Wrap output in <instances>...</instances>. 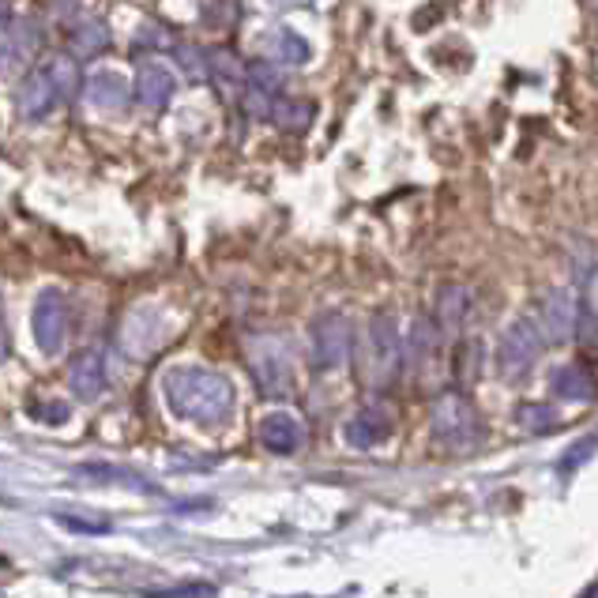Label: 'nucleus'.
<instances>
[{"instance_id":"9d476101","label":"nucleus","mask_w":598,"mask_h":598,"mask_svg":"<svg viewBox=\"0 0 598 598\" xmlns=\"http://www.w3.org/2000/svg\"><path fill=\"white\" fill-rule=\"evenodd\" d=\"M132 95L143 109H166L177 95V72L169 65L155 61V57H143L136 65V83H132Z\"/></svg>"},{"instance_id":"9b49d317","label":"nucleus","mask_w":598,"mask_h":598,"mask_svg":"<svg viewBox=\"0 0 598 598\" xmlns=\"http://www.w3.org/2000/svg\"><path fill=\"white\" fill-rule=\"evenodd\" d=\"M538 316H542L538 336H546L550 343H568L576 336V297L568 290H546L542 302H538Z\"/></svg>"},{"instance_id":"412c9836","label":"nucleus","mask_w":598,"mask_h":598,"mask_svg":"<svg viewBox=\"0 0 598 598\" xmlns=\"http://www.w3.org/2000/svg\"><path fill=\"white\" fill-rule=\"evenodd\" d=\"M68 49H72V61H91V57L106 54L109 27L102 20H80L68 31Z\"/></svg>"},{"instance_id":"f257e3e1","label":"nucleus","mask_w":598,"mask_h":598,"mask_svg":"<svg viewBox=\"0 0 598 598\" xmlns=\"http://www.w3.org/2000/svg\"><path fill=\"white\" fill-rule=\"evenodd\" d=\"M162 391H166V403L174 414H181L185 422L196 425H226L234 414V384L215 370H203V365H177L162 377Z\"/></svg>"},{"instance_id":"7c9ffc66","label":"nucleus","mask_w":598,"mask_h":598,"mask_svg":"<svg viewBox=\"0 0 598 598\" xmlns=\"http://www.w3.org/2000/svg\"><path fill=\"white\" fill-rule=\"evenodd\" d=\"M15 15H12V0H0V42H8V31H12Z\"/></svg>"},{"instance_id":"20e7f679","label":"nucleus","mask_w":598,"mask_h":598,"mask_svg":"<svg viewBox=\"0 0 598 598\" xmlns=\"http://www.w3.org/2000/svg\"><path fill=\"white\" fill-rule=\"evenodd\" d=\"M249 370L256 388L268 399H286L294 391V350L283 336H253Z\"/></svg>"},{"instance_id":"b1692460","label":"nucleus","mask_w":598,"mask_h":598,"mask_svg":"<svg viewBox=\"0 0 598 598\" xmlns=\"http://www.w3.org/2000/svg\"><path fill=\"white\" fill-rule=\"evenodd\" d=\"M200 20L211 31H226L237 20V0H200Z\"/></svg>"},{"instance_id":"423d86ee","label":"nucleus","mask_w":598,"mask_h":598,"mask_svg":"<svg viewBox=\"0 0 598 598\" xmlns=\"http://www.w3.org/2000/svg\"><path fill=\"white\" fill-rule=\"evenodd\" d=\"M354 347V328L343 313H324L313 320V365L320 373H331L350 357Z\"/></svg>"},{"instance_id":"4468645a","label":"nucleus","mask_w":598,"mask_h":598,"mask_svg":"<svg viewBox=\"0 0 598 598\" xmlns=\"http://www.w3.org/2000/svg\"><path fill=\"white\" fill-rule=\"evenodd\" d=\"M441 347H444L441 328L430 320V316H418V320L410 324V336L403 343V357H410V365H414L418 377H422V373H430L433 365H437Z\"/></svg>"},{"instance_id":"393cba45","label":"nucleus","mask_w":598,"mask_h":598,"mask_svg":"<svg viewBox=\"0 0 598 598\" xmlns=\"http://www.w3.org/2000/svg\"><path fill=\"white\" fill-rule=\"evenodd\" d=\"M553 422H558V414H553V407H542V403H527V407H519V425H527V430H531V433L553 430Z\"/></svg>"},{"instance_id":"bb28decb","label":"nucleus","mask_w":598,"mask_h":598,"mask_svg":"<svg viewBox=\"0 0 598 598\" xmlns=\"http://www.w3.org/2000/svg\"><path fill=\"white\" fill-rule=\"evenodd\" d=\"M57 524L68 527L75 535H106L109 531V519H83V516H72V512H61Z\"/></svg>"},{"instance_id":"6ab92c4d","label":"nucleus","mask_w":598,"mask_h":598,"mask_svg":"<svg viewBox=\"0 0 598 598\" xmlns=\"http://www.w3.org/2000/svg\"><path fill=\"white\" fill-rule=\"evenodd\" d=\"M68 388L80 399H98L102 388H106V365H102V354L95 350H83L80 357L68 370Z\"/></svg>"},{"instance_id":"f3484780","label":"nucleus","mask_w":598,"mask_h":598,"mask_svg":"<svg viewBox=\"0 0 598 598\" xmlns=\"http://www.w3.org/2000/svg\"><path fill=\"white\" fill-rule=\"evenodd\" d=\"M391 433V414L384 407H362L354 418L347 422L343 437L350 448H373Z\"/></svg>"},{"instance_id":"39448f33","label":"nucleus","mask_w":598,"mask_h":598,"mask_svg":"<svg viewBox=\"0 0 598 598\" xmlns=\"http://www.w3.org/2000/svg\"><path fill=\"white\" fill-rule=\"evenodd\" d=\"M542 354V336H538L535 320L519 316L504 328L501 336V347H497V365H501V377L504 380H519L531 373V365L538 362Z\"/></svg>"},{"instance_id":"f03ea898","label":"nucleus","mask_w":598,"mask_h":598,"mask_svg":"<svg viewBox=\"0 0 598 598\" xmlns=\"http://www.w3.org/2000/svg\"><path fill=\"white\" fill-rule=\"evenodd\" d=\"M403 373V336L391 313H373L357 347V377L370 388H391Z\"/></svg>"},{"instance_id":"c85d7f7f","label":"nucleus","mask_w":598,"mask_h":598,"mask_svg":"<svg viewBox=\"0 0 598 598\" xmlns=\"http://www.w3.org/2000/svg\"><path fill=\"white\" fill-rule=\"evenodd\" d=\"M148 598H215V587L189 584V587H177V591H151Z\"/></svg>"},{"instance_id":"4be33fe9","label":"nucleus","mask_w":598,"mask_h":598,"mask_svg":"<svg viewBox=\"0 0 598 598\" xmlns=\"http://www.w3.org/2000/svg\"><path fill=\"white\" fill-rule=\"evenodd\" d=\"M313 102H305V98H283L279 95L275 102H271V114H268V121L275 125V128H283V132H305V128L313 125Z\"/></svg>"},{"instance_id":"ddd939ff","label":"nucleus","mask_w":598,"mask_h":598,"mask_svg":"<svg viewBox=\"0 0 598 598\" xmlns=\"http://www.w3.org/2000/svg\"><path fill=\"white\" fill-rule=\"evenodd\" d=\"M260 61H268V65H275V68H302V65H309L313 61V46L302 38L297 31H290V27H275V31H268L260 42Z\"/></svg>"},{"instance_id":"5701e85b","label":"nucleus","mask_w":598,"mask_h":598,"mask_svg":"<svg viewBox=\"0 0 598 598\" xmlns=\"http://www.w3.org/2000/svg\"><path fill=\"white\" fill-rule=\"evenodd\" d=\"M283 68H275V65H268V61H253V65H245V87L249 91H260V95H268V98H279L283 95Z\"/></svg>"},{"instance_id":"72a5a7b5","label":"nucleus","mask_w":598,"mask_h":598,"mask_svg":"<svg viewBox=\"0 0 598 598\" xmlns=\"http://www.w3.org/2000/svg\"><path fill=\"white\" fill-rule=\"evenodd\" d=\"M584 598H598V584H595V587H591V591H587Z\"/></svg>"},{"instance_id":"2eb2a0df","label":"nucleus","mask_w":598,"mask_h":598,"mask_svg":"<svg viewBox=\"0 0 598 598\" xmlns=\"http://www.w3.org/2000/svg\"><path fill=\"white\" fill-rule=\"evenodd\" d=\"M471 309H474L471 290L459 286V283H448V286L437 290V320H433V324L441 328L444 339H452V336H459V331H464V324H467V316H471Z\"/></svg>"},{"instance_id":"0eeeda50","label":"nucleus","mask_w":598,"mask_h":598,"mask_svg":"<svg viewBox=\"0 0 598 598\" xmlns=\"http://www.w3.org/2000/svg\"><path fill=\"white\" fill-rule=\"evenodd\" d=\"M61 102H68V98H65V91L57 87L49 65H38V68H31L27 80H23L20 91H15V114H20L23 121L38 125V121H46Z\"/></svg>"},{"instance_id":"2f4dec72","label":"nucleus","mask_w":598,"mask_h":598,"mask_svg":"<svg viewBox=\"0 0 598 598\" xmlns=\"http://www.w3.org/2000/svg\"><path fill=\"white\" fill-rule=\"evenodd\" d=\"M271 8H279V12H286V8H309L313 0H268Z\"/></svg>"},{"instance_id":"a878e982","label":"nucleus","mask_w":598,"mask_h":598,"mask_svg":"<svg viewBox=\"0 0 598 598\" xmlns=\"http://www.w3.org/2000/svg\"><path fill=\"white\" fill-rule=\"evenodd\" d=\"M478 357H482V343H464V347H459V354H456V370H452V373H456V377L464 380V384H471L478 377V370H474Z\"/></svg>"},{"instance_id":"1a4fd4ad","label":"nucleus","mask_w":598,"mask_h":598,"mask_svg":"<svg viewBox=\"0 0 598 598\" xmlns=\"http://www.w3.org/2000/svg\"><path fill=\"white\" fill-rule=\"evenodd\" d=\"M117 343L128 357H151L155 350L166 343V320H162L159 309L151 305H140L125 316L121 331H117Z\"/></svg>"},{"instance_id":"aec40b11","label":"nucleus","mask_w":598,"mask_h":598,"mask_svg":"<svg viewBox=\"0 0 598 598\" xmlns=\"http://www.w3.org/2000/svg\"><path fill=\"white\" fill-rule=\"evenodd\" d=\"M550 388H553V396L568 399V403H591V399L598 396V384H595L591 373H587L584 365H572V362L553 373Z\"/></svg>"},{"instance_id":"c756f323","label":"nucleus","mask_w":598,"mask_h":598,"mask_svg":"<svg viewBox=\"0 0 598 598\" xmlns=\"http://www.w3.org/2000/svg\"><path fill=\"white\" fill-rule=\"evenodd\" d=\"M34 414L42 418V422H54V425H61L68 422V407L65 403H49V407H31Z\"/></svg>"},{"instance_id":"473e14b6","label":"nucleus","mask_w":598,"mask_h":598,"mask_svg":"<svg viewBox=\"0 0 598 598\" xmlns=\"http://www.w3.org/2000/svg\"><path fill=\"white\" fill-rule=\"evenodd\" d=\"M8 357V328H4V316H0V362Z\"/></svg>"},{"instance_id":"cd10ccee","label":"nucleus","mask_w":598,"mask_h":598,"mask_svg":"<svg viewBox=\"0 0 598 598\" xmlns=\"http://www.w3.org/2000/svg\"><path fill=\"white\" fill-rule=\"evenodd\" d=\"M598 448V437H584L579 444H572V448L565 452V464H561V471H572V467H579V464H587V452H595Z\"/></svg>"},{"instance_id":"f8f14e48","label":"nucleus","mask_w":598,"mask_h":598,"mask_svg":"<svg viewBox=\"0 0 598 598\" xmlns=\"http://www.w3.org/2000/svg\"><path fill=\"white\" fill-rule=\"evenodd\" d=\"M203 75L211 80V87L219 91L226 102H242V91H245V65L234 49L219 46V49H208L203 54Z\"/></svg>"},{"instance_id":"6e6552de","label":"nucleus","mask_w":598,"mask_h":598,"mask_svg":"<svg viewBox=\"0 0 598 598\" xmlns=\"http://www.w3.org/2000/svg\"><path fill=\"white\" fill-rule=\"evenodd\" d=\"M31 324H34V343H38L42 354L49 357L61 354L68 339V302L61 290H42L38 302H34Z\"/></svg>"},{"instance_id":"dca6fc26","label":"nucleus","mask_w":598,"mask_h":598,"mask_svg":"<svg viewBox=\"0 0 598 598\" xmlns=\"http://www.w3.org/2000/svg\"><path fill=\"white\" fill-rule=\"evenodd\" d=\"M260 444L275 456H294L305 444V425L294 414H268L260 422Z\"/></svg>"},{"instance_id":"7ed1b4c3","label":"nucleus","mask_w":598,"mask_h":598,"mask_svg":"<svg viewBox=\"0 0 598 598\" xmlns=\"http://www.w3.org/2000/svg\"><path fill=\"white\" fill-rule=\"evenodd\" d=\"M430 425L437 444H444L448 452H471L482 441V418L464 391H444L433 399Z\"/></svg>"},{"instance_id":"a211bd4d","label":"nucleus","mask_w":598,"mask_h":598,"mask_svg":"<svg viewBox=\"0 0 598 598\" xmlns=\"http://www.w3.org/2000/svg\"><path fill=\"white\" fill-rule=\"evenodd\" d=\"M128 98H132V87H128V80L121 72H95L87 80V102L95 109L117 114V109L128 106Z\"/></svg>"}]
</instances>
